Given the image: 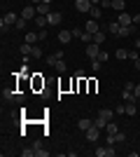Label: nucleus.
Returning <instances> with one entry per match:
<instances>
[{"label": "nucleus", "instance_id": "7c9ffc66", "mask_svg": "<svg viewBox=\"0 0 140 157\" xmlns=\"http://www.w3.org/2000/svg\"><path fill=\"white\" fill-rule=\"evenodd\" d=\"M21 155H23V157H33L35 150H33V148H31V150H28V148H23V150H21Z\"/></svg>", "mask_w": 140, "mask_h": 157}, {"label": "nucleus", "instance_id": "423d86ee", "mask_svg": "<svg viewBox=\"0 0 140 157\" xmlns=\"http://www.w3.org/2000/svg\"><path fill=\"white\" fill-rule=\"evenodd\" d=\"M75 7H77L80 12H89L93 5H91V0H75Z\"/></svg>", "mask_w": 140, "mask_h": 157}, {"label": "nucleus", "instance_id": "79ce46f5", "mask_svg": "<svg viewBox=\"0 0 140 157\" xmlns=\"http://www.w3.org/2000/svg\"><path fill=\"white\" fill-rule=\"evenodd\" d=\"M135 49H140V38H135Z\"/></svg>", "mask_w": 140, "mask_h": 157}, {"label": "nucleus", "instance_id": "e433bc0d", "mask_svg": "<svg viewBox=\"0 0 140 157\" xmlns=\"http://www.w3.org/2000/svg\"><path fill=\"white\" fill-rule=\"evenodd\" d=\"M82 33H84V31H80V28H73V38H80Z\"/></svg>", "mask_w": 140, "mask_h": 157}, {"label": "nucleus", "instance_id": "2eb2a0df", "mask_svg": "<svg viewBox=\"0 0 140 157\" xmlns=\"http://www.w3.org/2000/svg\"><path fill=\"white\" fill-rule=\"evenodd\" d=\"M112 10H117V12H126V2H124V0H112Z\"/></svg>", "mask_w": 140, "mask_h": 157}, {"label": "nucleus", "instance_id": "39448f33", "mask_svg": "<svg viewBox=\"0 0 140 157\" xmlns=\"http://www.w3.org/2000/svg\"><path fill=\"white\" fill-rule=\"evenodd\" d=\"M23 19H33V17H38V7L35 5H28V7H23V14H21Z\"/></svg>", "mask_w": 140, "mask_h": 157}, {"label": "nucleus", "instance_id": "a18cd8bd", "mask_svg": "<svg viewBox=\"0 0 140 157\" xmlns=\"http://www.w3.org/2000/svg\"><path fill=\"white\" fill-rule=\"evenodd\" d=\"M98 2H100V0H91V5H98Z\"/></svg>", "mask_w": 140, "mask_h": 157}, {"label": "nucleus", "instance_id": "f3484780", "mask_svg": "<svg viewBox=\"0 0 140 157\" xmlns=\"http://www.w3.org/2000/svg\"><path fill=\"white\" fill-rule=\"evenodd\" d=\"M38 7V14H42V17H47V14L52 12V10H49V5H47V2H40V5H35Z\"/></svg>", "mask_w": 140, "mask_h": 157}, {"label": "nucleus", "instance_id": "473e14b6", "mask_svg": "<svg viewBox=\"0 0 140 157\" xmlns=\"http://www.w3.org/2000/svg\"><path fill=\"white\" fill-rule=\"evenodd\" d=\"M100 7H103V10H107V7H112V0H100Z\"/></svg>", "mask_w": 140, "mask_h": 157}, {"label": "nucleus", "instance_id": "4c0bfd02", "mask_svg": "<svg viewBox=\"0 0 140 157\" xmlns=\"http://www.w3.org/2000/svg\"><path fill=\"white\" fill-rule=\"evenodd\" d=\"M38 35H40V40L45 42V38H47V31H45V28H40V33H38Z\"/></svg>", "mask_w": 140, "mask_h": 157}, {"label": "nucleus", "instance_id": "a211bd4d", "mask_svg": "<svg viewBox=\"0 0 140 157\" xmlns=\"http://www.w3.org/2000/svg\"><path fill=\"white\" fill-rule=\"evenodd\" d=\"M59 59H63V54L56 52V54H52V56H47V63H49V66H56V61H59Z\"/></svg>", "mask_w": 140, "mask_h": 157}, {"label": "nucleus", "instance_id": "0eeeda50", "mask_svg": "<svg viewBox=\"0 0 140 157\" xmlns=\"http://www.w3.org/2000/svg\"><path fill=\"white\" fill-rule=\"evenodd\" d=\"M117 21H119L121 26H128V24H133V17L128 12H119V17H117Z\"/></svg>", "mask_w": 140, "mask_h": 157}, {"label": "nucleus", "instance_id": "bb28decb", "mask_svg": "<svg viewBox=\"0 0 140 157\" xmlns=\"http://www.w3.org/2000/svg\"><path fill=\"white\" fill-rule=\"evenodd\" d=\"M107 59H110V54H107V52H103V49H100V54H98V61H100V63H105Z\"/></svg>", "mask_w": 140, "mask_h": 157}, {"label": "nucleus", "instance_id": "f8f14e48", "mask_svg": "<svg viewBox=\"0 0 140 157\" xmlns=\"http://www.w3.org/2000/svg\"><path fill=\"white\" fill-rule=\"evenodd\" d=\"M38 40H40L38 33H26V35H23V42H28V45H35Z\"/></svg>", "mask_w": 140, "mask_h": 157}, {"label": "nucleus", "instance_id": "c756f323", "mask_svg": "<svg viewBox=\"0 0 140 157\" xmlns=\"http://www.w3.org/2000/svg\"><path fill=\"white\" fill-rule=\"evenodd\" d=\"M26 21H28V19H23V17H21V19L16 21V24H14V28H19V31H21V28L26 26Z\"/></svg>", "mask_w": 140, "mask_h": 157}, {"label": "nucleus", "instance_id": "cd10ccee", "mask_svg": "<svg viewBox=\"0 0 140 157\" xmlns=\"http://www.w3.org/2000/svg\"><path fill=\"white\" fill-rule=\"evenodd\" d=\"M31 56H35V59H38V56H42V49L38 45H33V52H31Z\"/></svg>", "mask_w": 140, "mask_h": 157}, {"label": "nucleus", "instance_id": "c85d7f7f", "mask_svg": "<svg viewBox=\"0 0 140 157\" xmlns=\"http://www.w3.org/2000/svg\"><path fill=\"white\" fill-rule=\"evenodd\" d=\"M117 59H128V52L126 49H117Z\"/></svg>", "mask_w": 140, "mask_h": 157}, {"label": "nucleus", "instance_id": "ddd939ff", "mask_svg": "<svg viewBox=\"0 0 140 157\" xmlns=\"http://www.w3.org/2000/svg\"><path fill=\"white\" fill-rule=\"evenodd\" d=\"M89 14H91V19H100V17H103V7L93 5L91 10H89Z\"/></svg>", "mask_w": 140, "mask_h": 157}, {"label": "nucleus", "instance_id": "c9c22d12", "mask_svg": "<svg viewBox=\"0 0 140 157\" xmlns=\"http://www.w3.org/2000/svg\"><path fill=\"white\" fill-rule=\"evenodd\" d=\"M91 66H93V71H96V73L100 71V61H98V59H93V63H91Z\"/></svg>", "mask_w": 140, "mask_h": 157}, {"label": "nucleus", "instance_id": "9d476101", "mask_svg": "<svg viewBox=\"0 0 140 157\" xmlns=\"http://www.w3.org/2000/svg\"><path fill=\"white\" fill-rule=\"evenodd\" d=\"M59 40L63 42V45H68V42L73 40V31H61V33H59Z\"/></svg>", "mask_w": 140, "mask_h": 157}, {"label": "nucleus", "instance_id": "ea45409f", "mask_svg": "<svg viewBox=\"0 0 140 157\" xmlns=\"http://www.w3.org/2000/svg\"><path fill=\"white\" fill-rule=\"evenodd\" d=\"M133 24H135V26H138V24H140V12H138V14H135V17H133Z\"/></svg>", "mask_w": 140, "mask_h": 157}, {"label": "nucleus", "instance_id": "6e6552de", "mask_svg": "<svg viewBox=\"0 0 140 157\" xmlns=\"http://www.w3.org/2000/svg\"><path fill=\"white\" fill-rule=\"evenodd\" d=\"M98 127H96V124H93V127H89V129H87V141H91V143H93V141H98Z\"/></svg>", "mask_w": 140, "mask_h": 157}, {"label": "nucleus", "instance_id": "6ab92c4d", "mask_svg": "<svg viewBox=\"0 0 140 157\" xmlns=\"http://www.w3.org/2000/svg\"><path fill=\"white\" fill-rule=\"evenodd\" d=\"M98 115H100V117H105V120H107V122H110V120H112V117H114V110H110V108H103V110H100V113H98Z\"/></svg>", "mask_w": 140, "mask_h": 157}, {"label": "nucleus", "instance_id": "a19ab883", "mask_svg": "<svg viewBox=\"0 0 140 157\" xmlns=\"http://www.w3.org/2000/svg\"><path fill=\"white\" fill-rule=\"evenodd\" d=\"M133 63H135V71H140V56H138V59H133Z\"/></svg>", "mask_w": 140, "mask_h": 157}, {"label": "nucleus", "instance_id": "c03bdc74", "mask_svg": "<svg viewBox=\"0 0 140 157\" xmlns=\"http://www.w3.org/2000/svg\"><path fill=\"white\" fill-rule=\"evenodd\" d=\"M42 2H47V5H52V2H54V0H42Z\"/></svg>", "mask_w": 140, "mask_h": 157}, {"label": "nucleus", "instance_id": "5701e85b", "mask_svg": "<svg viewBox=\"0 0 140 157\" xmlns=\"http://www.w3.org/2000/svg\"><path fill=\"white\" fill-rule=\"evenodd\" d=\"M93 124L98 127V129H105V124H107V120H105V117H100V115H98V117L93 120Z\"/></svg>", "mask_w": 140, "mask_h": 157}, {"label": "nucleus", "instance_id": "dca6fc26", "mask_svg": "<svg viewBox=\"0 0 140 157\" xmlns=\"http://www.w3.org/2000/svg\"><path fill=\"white\" fill-rule=\"evenodd\" d=\"M119 28H121V24H119V21H110V24H107V31H110V33H114V35H119Z\"/></svg>", "mask_w": 140, "mask_h": 157}, {"label": "nucleus", "instance_id": "2f4dec72", "mask_svg": "<svg viewBox=\"0 0 140 157\" xmlns=\"http://www.w3.org/2000/svg\"><path fill=\"white\" fill-rule=\"evenodd\" d=\"M114 113H117V115H126V105H117V110H114Z\"/></svg>", "mask_w": 140, "mask_h": 157}, {"label": "nucleus", "instance_id": "9b49d317", "mask_svg": "<svg viewBox=\"0 0 140 157\" xmlns=\"http://www.w3.org/2000/svg\"><path fill=\"white\" fill-rule=\"evenodd\" d=\"M47 19H49L52 26H56V24H61V12H49V14H47Z\"/></svg>", "mask_w": 140, "mask_h": 157}, {"label": "nucleus", "instance_id": "7ed1b4c3", "mask_svg": "<svg viewBox=\"0 0 140 157\" xmlns=\"http://www.w3.org/2000/svg\"><path fill=\"white\" fill-rule=\"evenodd\" d=\"M135 33V24H128V26H121L119 28V38H128Z\"/></svg>", "mask_w": 140, "mask_h": 157}, {"label": "nucleus", "instance_id": "393cba45", "mask_svg": "<svg viewBox=\"0 0 140 157\" xmlns=\"http://www.w3.org/2000/svg\"><path fill=\"white\" fill-rule=\"evenodd\" d=\"M54 68H56V71H59V73H66V61H63V59H59V61H56V66H54Z\"/></svg>", "mask_w": 140, "mask_h": 157}, {"label": "nucleus", "instance_id": "f257e3e1", "mask_svg": "<svg viewBox=\"0 0 140 157\" xmlns=\"http://www.w3.org/2000/svg\"><path fill=\"white\" fill-rule=\"evenodd\" d=\"M98 42H89L87 45V56H91V59H98V54H100V49H98Z\"/></svg>", "mask_w": 140, "mask_h": 157}, {"label": "nucleus", "instance_id": "4be33fe9", "mask_svg": "<svg viewBox=\"0 0 140 157\" xmlns=\"http://www.w3.org/2000/svg\"><path fill=\"white\" fill-rule=\"evenodd\" d=\"M31 52H33V45L23 42V45H21V54H23V56H31Z\"/></svg>", "mask_w": 140, "mask_h": 157}, {"label": "nucleus", "instance_id": "72a5a7b5", "mask_svg": "<svg viewBox=\"0 0 140 157\" xmlns=\"http://www.w3.org/2000/svg\"><path fill=\"white\" fill-rule=\"evenodd\" d=\"M133 89H135L133 82H126V85H124V92H133Z\"/></svg>", "mask_w": 140, "mask_h": 157}, {"label": "nucleus", "instance_id": "4468645a", "mask_svg": "<svg viewBox=\"0 0 140 157\" xmlns=\"http://www.w3.org/2000/svg\"><path fill=\"white\" fill-rule=\"evenodd\" d=\"M16 94L19 92H14V89H5V92H2V98H5V101H16Z\"/></svg>", "mask_w": 140, "mask_h": 157}, {"label": "nucleus", "instance_id": "58836bf2", "mask_svg": "<svg viewBox=\"0 0 140 157\" xmlns=\"http://www.w3.org/2000/svg\"><path fill=\"white\" fill-rule=\"evenodd\" d=\"M133 92H135L133 96H135V98H140V85H135V89H133Z\"/></svg>", "mask_w": 140, "mask_h": 157}, {"label": "nucleus", "instance_id": "a878e982", "mask_svg": "<svg viewBox=\"0 0 140 157\" xmlns=\"http://www.w3.org/2000/svg\"><path fill=\"white\" fill-rule=\"evenodd\" d=\"M121 141H126V134L117 131V134H114V143H121Z\"/></svg>", "mask_w": 140, "mask_h": 157}, {"label": "nucleus", "instance_id": "1a4fd4ad", "mask_svg": "<svg viewBox=\"0 0 140 157\" xmlns=\"http://www.w3.org/2000/svg\"><path fill=\"white\" fill-rule=\"evenodd\" d=\"M33 150H35V157H47V155H49V150H45V148H42L40 141H35V143H33Z\"/></svg>", "mask_w": 140, "mask_h": 157}, {"label": "nucleus", "instance_id": "412c9836", "mask_svg": "<svg viewBox=\"0 0 140 157\" xmlns=\"http://www.w3.org/2000/svg\"><path fill=\"white\" fill-rule=\"evenodd\" d=\"M89 127H93V120H87V117H82V120H80V129H82V131H87Z\"/></svg>", "mask_w": 140, "mask_h": 157}, {"label": "nucleus", "instance_id": "37998d69", "mask_svg": "<svg viewBox=\"0 0 140 157\" xmlns=\"http://www.w3.org/2000/svg\"><path fill=\"white\" fill-rule=\"evenodd\" d=\"M42 0H31V5H40Z\"/></svg>", "mask_w": 140, "mask_h": 157}, {"label": "nucleus", "instance_id": "b1692460", "mask_svg": "<svg viewBox=\"0 0 140 157\" xmlns=\"http://www.w3.org/2000/svg\"><path fill=\"white\" fill-rule=\"evenodd\" d=\"M93 42H98V45H103V42H105V33H103V31H98L96 35H93Z\"/></svg>", "mask_w": 140, "mask_h": 157}, {"label": "nucleus", "instance_id": "20e7f679", "mask_svg": "<svg viewBox=\"0 0 140 157\" xmlns=\"http://www.w3.org/2000/svg\"><path fill=\"white\" fill-rule=\"evenodd\" d=\"M84 31L91 33V35H96V33L100 31V28H98V21H96V19H89V21H87V26H84Z\"/></svg>", "mask_w": 140, "mask_h": 157}, {"label": "nucleus", "instance_id": "aec40b11", "mask_svg": "<svg viewBox=\"0 0 140 157\" xmlns=\"http://www.w3.org/2000/svg\"><path fill=\"white\" fill-rule=\"evenodd\" d=\"M35 24H38V28H45V26H49V19H47V17H42V14H38Z\"/></svg>", "mask_w": 140, "mask_h": 157}, {"label": "nucleus", "instance_id": "f704fd0d", "mask_svg": "<svg viewBox=\"0 0 140 157\" xmlns=\"http://www.w3.org/2000/svg\"><path fill=\"white\" fill-rule=\"evenodd\" d=\"M23 101H26V94L19 92V94H16V103H23Z\"/></svg>", "mask_w": 140, "mask_h": 157}, {"label": "nucleus", "instance_id": "f03ea898", "mask_svg": "<svg viewBox=\"0 0 140 157\" xmlns=\"http://www.w3.org/2000/svg\"><path fill=\"white\" fill-rule=\"evenodd\" d=\"M117 155V150H114L112 145H107V148H98L96 150V157H114Z\"/></svg>", "mask_w": 140, "mask_h": 157}]
</instances>
